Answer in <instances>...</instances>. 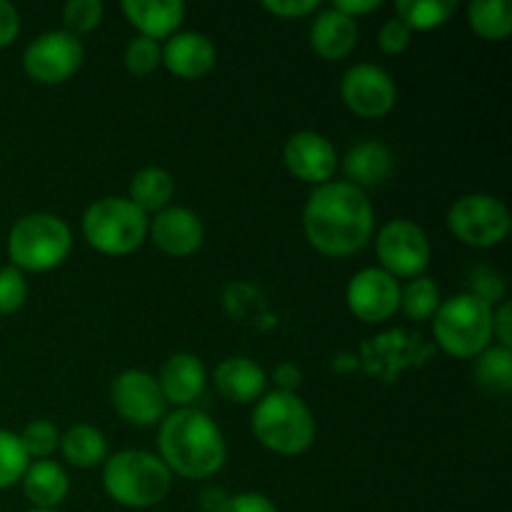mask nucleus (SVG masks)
<instances>
[{
  "instance_id": "obj_1",
  "label": "nucleus",
  "mask_w": 512,
  "mask_h": 512,
  "mask_svg": "<svg viewBox=\"0 0 512 512\" xmlns=\"http://www.w3.org/2000/svg\"><path fill=\"white\" fill-rule=\"evenodd\" d=\"M303 228L318 253L348 258L360 253L373 238V205L365 190L350 183L318 185L305 203Z\"/></svg>"
},
{
  "instance_id": "obj_2",
  "label": "nucleus",
  "mask_w": 512,
  "mask_h": 512,
  "mask_svg": "<svg viewBox=\"0 0 512 512\" xmlns=\"http://www.w3.org/2000/svg\"><path fill=\"white\" fill-rule=\"evenodd\" d=\"M160 455L170 473L180 478H213L225 465V440L218 425L198 408H178L165 415L158 435Z\"/></svg>"
},
{
  "instance_id": "obj_3",
  "label": "nucleus",
  "mask_w": 512,
  "mask_h": 512,
  "mask_svg": "<svg viewBox=\"0 0 512 512\" xmlns=\"http://www.w3.org/2000/svg\"><path fill=\"white\" fill-rule=\"evenodd\" d=\"M173 473L168 465L145 450H120L105 458L103 488L123 508H153L170 493Z\"/></svg>"
},
{
  "instance_id": "obj_4",
  "label": "nucleus",
  "mask_w": 512,
  "mask_h": 512,
  "mask_svg": "<svg viewBox=\"0 0 512 512\" xmlns=\"http://www.w3.org/2000/svg\"><path fill=\"white\" fill-rule=\"evenodd\" d=\"M253 433L273 453L300 455L313 445L315 420L298 395L275 390L255 405Z\"/></svg>"
},
{
  "instance_id": "obj_5",
  "label": "nucleus",
  "mask_w": 512,
  "mask_h": 512,
  "mask_svg": "<svg viewBox=\"0 0 512 512\" xmlns=\"http://www.w3.org/2000/svg\"><path fill=\"white\" fill-rule=\"evenodd\" d=\"M433 333L453 358H478L493 338V308L470 293L440 303L433 315Z\"/></svg>"
},
{
  "instance_id": "obj_6",
  "label": "nucleus",
  "mask_w": 512,
  "mask_h": 512,
  "mask_svg": "<svg viewBox=\"0 0 512 512\" xmlns=\"http://www.w3.org/2000/svg\"><path fill=\"white\" fill-rule=\"evenodd\" d=\"M73 248L70 228L50 213H33L20 218L8 235V255L13 268L30 273H48L68 258Z\"/></svg>"
},
{
  "instance_id": "obj_7",
  "label": "nucleus",
  "mask_w": 512,
  "mask_h": 512,
  "mask_svg": "<svg viewBox=\"0 0 512 512\" xmlns=\"http://www.w3.org/2000/svg\"><path fill=\"white\" fill-rule=\"evenodd\" d=\"M83 235L98 253L128 255L148 235V215L128 198H103L83 215Z\"/></svg>"
},
{
  "instance_id": "obj_8",
  "label": "nucleus",
  "mask_w": 512,
  "mask_h": 512,
  "mask_svg": "<svg viewBox=\"0 0 512 512\" xmlns=\"http://www.w3.org/2000/svg\"><path fill=\"white\" fill-rule=\"evenodd\" d=\"M448 225L455 238L473 248H493L503 243L510 233V213L495 195L473 193L453 203Z\"/></svg>"
},
{
  "instance_id": "obj_9",
  "label": "nucleus",
  "mask_w": 512,
  "mask_h": 512,
  "mask_svg": "<svg viewBox=\"0 0 512 512\" xmlns=\"http://www.w3.org/2000/svg\"><path fill=\"white\" fill-rule=\"evenodd\" d=\"M83 55V43L75 35H70L68 30H50V33L38 35L25 48L23 68L35 83L58 85L78 73Z\"/></svg>"
},
{
  "instance_id": "obj_10",
  "label": "nucleus",
  "mask_w": 512,
  "mask_h": 512,
  "mask_svg": "<svg viewBox=\"0 0 512 512\" xmlns=\"http://www.w3.org/2000/svg\"><path fill=\"white\" fill-rule=\"evenodd\" d=\"M380 265L393 278H418L430 265L428 235L410 220H393L375 240Z\"/></svg>"
},
{
  "instance_id": "obj_11",
  "label": "nucleus",
  "mask_w": 512,
  "mask_h": 512,
  "mask_svg": "<svg viewBox=\"0 0 512 512\" xmlns=\"http://www.w3.org/2000/svg\"><path fill=\"white\" fill-rule=\"evenodd\" d=\"M340 95L348 110H353L360 118H383L395 108L398 88L390 73L370 63L353 65L345 70Z\"/></svg>"
},
{
  "instance_id": "obj_12",
  "label": "nucleus",
  "mask_w": 512,
  "mask_h": 512,
  "mask_svg": "<svg viewBox=\"0 0 512 512\" xmlns=\"http://www.w3.org/2000/svg\"><path fill=\"white\" fill-rule=\"evenodd\" d=\"M113 405L120 418L140 425V428L160 423L165 418V408H168L158 378L148 375L145 370H125L115 378Z\"/></svg>"
},
{
  "instance_id": "obj_13",
  "label": "nucleus",
  "mask_w": 512,
  "mask_h": 512,
  "mask_svg": "<svg viewBox=\"0 0 512 512\" xmlns=\"http://www.w3.org/2000/svg\"><path fill=\"white\" fill-rule=\"evenodd\" d=\"M345 298L355 318L363 323H385L400 310V285L383 268H365L350 280Z\"/></svg>"
},
{
  "instance_id": "obj_14",
  "label": "nucleus",
  "mask_w": 512,
  "mask_h": 512,
  "mask_svg": "<svg viewBox=\"0 0 512 512\" xmlns=\"http://www.w3.org/2000/svg\"><path fill=\"white\" fill-rule=\"evenodd\" d=\"M430 355V348L418 333L410 335L405 330H390L378 338L363 343V363L368 373L378 375L383 383H395V375L410 363H423Z\"/></svg>"
},
{
  "instance_id": "obj_15",
  "label": "nucleus",
  "mask_w": 512,
  "mask_h": 512,
  "mask_svg": "<svg viewBox=\"0 0 512 512\" xmlns=\"http://www.w3.org/2000/svg\"><path fill=\"white\" fill-rule=\"evenodd\" d=\"M283 160L285 168L295 178L310 185H325L338 168V155H335L333 143L325 135L313 133V130L295 133L285 143Z\"/></svg>"
},
{
  "instance_id": "obj_16",
  "label": "nucleus",
  "mask_w": 512,
  "mask_h": 512,
  "mask_svg": "<svg viewBox=\"0 0 512 512\" xmlns=\"http://www.w3.org/2000/svg\"><path fill=\"white\" fill-rule=\"evenodd\" d=\"M153 243L173 258H188L203 245L205 230L198 215L188 208H165L148 225Z\"/></svg>"
},
{
  "instance_id": "obj_17",
  "label": "nucleus",
  "mask_w": 512,
  "mask_h": 512,
  "mask_svg": "<svg viewBox=\"0 0 512 512\" xmlns=\"http://www.w3.org/2000/svg\"><path fill=\"white\" fill-rule=\"evenodd\" d=\"M205 365L200 358L190 353H175L160 368L158 385L163 390L165 403H173L178 408H193L195 400L205 390Z\"/></svg>"
},
{
  "instance_id": "obj_18",
  "label": "nucleus",
  "mask_w": 512,
  "mask_h": 512,
  "mask_svg": "<svg viewBox=\"0 0 512 512\" xmlns=\"http://www.w3.org/2000/svg\"><path fill=\"white\" fill-rule=\"evenodd\" d=\"M163 65L183 80H198L215 68V45L203 33H180L165 43Z\"/></svg>"
},
{
  "instance_id": "obj_19",
  "label": "nucleus",
  "mask_w": 512,
  "mask_h": 512,
  "mask_svg": "<svg viewBox=\"0 0 512 512\" xmlns=\"http://www.w3.org/2000/svg\"><path fill=\"white\" fill-rule=\"evenodd\" d=\"M265 385H268V375L250 358H225L215 368V388L230 403L248 405L260 400Z\"/></svg>"
},
{
  "instance_id": "obj_20",
  "label": "nucleus",
  "mask_w": 512,
  "mask_h": 512,
  "mask_svg": "<svg viewBox=\"0 0 512 512\" xmlns=\"http://www.w3.org/2000/svg\"><path fill=\"white\" fill-rule=\"evenodd\" d=\"M123 13L130 25L140 30L143 38L163 40L183 23L185 5L180 0H125Z\"/></svg>"
},
{
  "instance_id": "obj_21",
  "label": "nucleus",
  "mask_w": 512,
  "mask_h": 512,
  "mask_svg": "<svg viewBox=\"0 0 512 512\" xmlns=\"http://www.w3.org/2000/svg\"><path fill=\"white\" fill-rule=\"evenodd\" d=\"M310 45L325 60L348 58L358 45V20L338 13L335 8L325 10L310 28Z\"/></svg>"
},
{
  "instance_id": "obj_22",
  "label": "nucleus",
  "mask_w": 512,
  "mask_h": 512,
  "mask_svg": "<svg viewBox=\"0 0 512 512\" xmlns=\"http://www.w3.org/2000/svg\"><path fill=\"white\" fill-rule=\"evenodd\" d=\"M25 498L38 510H55L70 493V480L65 470L53 460H38L28 465L23 475Z\"/></svg>"
},
{
  "instance_id": "obj_23",
  "label": "nucleus",
  "mask_w": 512,
  "mask_h": 512,
  "mask_svg": "<svg viewBox=\"0 0 512 512\" xmlns=\"http://www.w3.org/2000/svg\"><path fill=\"white\" fill-rule=\"evenodd\" d=\"M343 168L345 175L353 180L350 185L363 190L388 180V175L393 173V155L383 143L365 140V143H358L355 148L348 150Z\"/></svg>"
},
{
  "instance_id": "obj_24",
  "label": "nucleus",
  "mask_w": 512,
  "mask_h": 512,
  "mask_svg": "<svg viewBox=\"0 0 512 512\" xmlns=\"http://www.w3.org/2000/svg\"><path fill=\"white\" fill-rule=\"evenodd\" d=\"M175 193V180L173 175L168 173L165 168H150L138 170L130 180V203L135 208L143 210L145 215L148 213H160V210L168 208V203L173 200Z\"/></svg>"
},
{
  "instance_id": "obj_25",
  "label": "nucleus",
  "mask_w": 512,
  "mask_h": 512,
  "mask_svg": "<svg viewBox=\"0 0 512 512\" xmlns=\"http://www.w3.org/2000/svg\"><path fill=\"white\" fill-rule=\"evenodd\" d=\"M60 448H63L65 460L75 468H95L108 458V443L93 425H73L60 438Z\"/></svg>"
},
{
  "instance_id": "obj_26",
  "label": "nucleus",
  "mask_w": 512,
  "mask_h": 512,
  "mask_svg": "<svg viewBox=\"0 0 512 512\" xmlns=\"http://www.w3.org/2000/svg\"><path fill=\"white\" fill-rule=\"evenodd\" d=\"M468 23L480 38L505 40L512 30V5L508 0H475L468 8Z\"/></svg>"
},
{
  "instance_id": "obj_27",
  "label": "nucleus",
  "mask_w": 512,
  "mask_h": 512,
  "mask_svg": "<svg viewBox=\"0 0 512 512\" xmlns=\"http://www.w3.org/2000/svg\"><path fill=\"white\" fill-rule=\"evenodd\" d=\"M475 380L488 393H510L512 390V350L503 345L485 348L475 358Z\"/></svg>"
},
{
  "instance_id": "obj_28",
  "label": "nucleus",
  "mask_w": 512,
  "mask_h": 512,
  "mask_svg": "<svg viewBox=\"0 0 512 512\" xmlns=\"http://www.w3.org/2000/svg\"><path fill=\"white\" fill-rule=\"evenodd\" d=\"M395 13L410 30H433L448 23L450 15L455 13V3L453 0H400L395 3Z\"/></svg>"
},
{
  "instance_id": "obj_29",
  "label": "nucleus",
  "mask_w": 512,
  "mask_h": 512,
  "mask_svg": "<svg viewBox=\"0 0 512 512\" xmlns=\"http://www.w3.org/2000/svg\"><path fill=\"white\" fill-rule=\"evenodd\" d=\"M440 308V290L430 278H413L405 288H400V310L405 318L415 323H425Z\"/></svg>"
},
{
  "instance_id": "obj_30",
  "label": "nucleus",
  "mask_w": 512,
  "mask_h": 512,
  "mask_svg": "<svg viewBox=\"0 0 512 512\" xmlns=\"http://www.w3.org/2000/svg\"><path fill=\"white\" fill-rule=\"evenodd\" d=\"M28 465L30 458L20 443V435L0 430V490L23 480Z\"/></svg>"
},
{
  "instance_id": "obj_31",
  "label": "nucleus",
  "mask_w": 512,
  "mask_h": 512,
  "mask_svg": "<svg viewBox=\"0 0 512 512\" xmlns=\"http://www.w3.org/2000/svg\"><path fill=\"white\" fill-rule=\"evenodd\" d=\"M103 20V3L100 0H70L63 5V23L70 35L90 33Z\"/></svg>"
},
{
  "instance_id": "obj_32",
  "label": "nucleus",
  "mask_w": 512,
  "mask_h": 512,
  "mask_svg": "<svg viewBox=\"0 0 512 512\" xmlns=\"http://www.w3.org/2000/svg\"><path fill=\"white\" fill-rule=\"evenodd\" d=\"M20 443H23L28 458L43 460L50 458L58 450L60 435L53 423H48V420H35V423L25 425L23 435H20Z\"/></svg>"
},
{
  "instance_id": "obj_33",
  "label": "nucleus",
  "mask_w": 512,
  "mask_h": 512,
  "mask_svg": "<svg viewBox=\"0 0 512 512\" xmlns=\"http://www.w3.org/2000/svg\"><path fill=\"white\" fill-rule=\"evenodd\" d=\"M160 63H163V48L155 40L138 35L125 48V68L133 75H150Z\"/></svg>"
},
{
  "instance_id": "obj_34",
  "label": "nucleus",
  "mask_w": 512,
  "mask_h": 512,
  "mask_svg": "<svg viewBox=\"0 0 512 512\" xmlns=\"http://www.w3.org/2000/svg\"><path fill=\"white\" fill-rule=\"evenodd\" d=\"M28 298V283L18 268H0V315L18 313Z\"/></svg>"
},
{
  "instance_id": "obj_35",
  "label": "nucleus",
  "mask_w": 512,
  "mask_h": 512,
  "mask_svg": "<svg viewBox=\"0 0 512 512\" xmlns=\"http://www.w3.org/2000/svg\"><path fill=\"white\" fill-rule=\"evenodd\" d=\"M470 295H475L478 300H483L485 305L493 308V303H500L505 298V280L498 270L488 268V265H480L470 273Z\"/></svg>"
},
{
  "instance_id": "obj_36",
  "label": "nucleus",
  "mask_w": 512,
  "mask_h": 512,
  "mask_svg": "<svg viewBox=\"0 0 512 512\" xmlns=\"http://www.w3.org/2000/svg\"><path fill=\"white\" fill-rule=\"evenodd\" d=\"M410 40H413V30H410L405 23H400L398 18L388 20V23L380 28V35H378L380 50L388 55L403 53V50L410 45Z\"/></svg>"
},
{
  "instance_id": "obj_37",
  "label": "nucleus",
  "mask_w": 512,
  "mask_h": 512,
  "mask_svg": "<svg viewBox=\"0 0 512 512\" xmlns=\"http://www.w3.org/2000/svg\"><path fill=\"white\" fill-rule=\"evenodd\" d=\"M318 0H265L263 8L278 18H303L318 10Z\"/></svg>"
},
{
  "instance_id": "obj_38",
  "label": "nucleus",
  "mask_w": 512,
  "mask_h": 512,
  "mask_svg": "<svg viewBox=\"0 0 512 512\" xmlns=\"http://www.w3.org/2000/svg\"><path fill=\"white\" fill-rule=\"evenodd\" d=\"M220 512H278V508L260 493H240L230 498Z\"/></svg>"
},
{
  "instance_id": "obj_39",
  "label": "nucleus",
  "mask_w": 512,
  "mask_h": 512,
  "mask_svg": "<svg viewBox=\"0 0 512 512\" xmlns=\"http://www.w3.org/2000/svg\"><path fill=\"white\" fill-rule=\"evenodd\" d=\"M18 30H20L18 10H15L10 3H5V0H0V48L13 43V40L18 38Z\"/></svg>"
},
{
  "instance_id": "obj_40",
  "label": "nucleus",
  "mask_w": 512,
  "mask_h": 512,
  "mask_svg": "<svg viewBox=\"0 0 512 512\" xmlns=\"http://www.w3.org/2000/svg\"><path fill=\"white\" fill-rule=\"evenodd\" d=\"M493 335H498L503 348L512 345V305L508 300L493 313Z\"/></svg>"
},
{
  "instance_id": "obj_41",
  "label": "nucleus",
  "mask_w": 512,
  "mask_h": 512,
  "mask_svg": "<svg viewBox=\"0 0 512 512\" xmlns=\"http://www.w3.org/2000/svg\"><path fill=\"white\" fill-rule=\"evenodd\" d=\"M273 378L283 393H293V390L303 383V370L295 363H280L278 368H275Z\"/></svg>"
},
{
  "instance_id": "obj_42",
  "label": "nucleus",
  "mask_w": 512,
  "mask_h": 512,
  "mask_svg": "<svg viewBox=\"0 0 512 512\" xmlns=\"http://www.w3.org/2000/svg\"><path fill=\"white\" fill-rule=\"evenodd\" d=\"M380 0H338V3L333 5L338 13L348 15V18H358V15H365V13H373V10L380 8Z\"/></svg>"
},
{
  "instance_id": "obj_43",
  "label": "nucleus",
  "mask_w": 512,
  "mask_h": 512,
  "mask_svg": "<svg viewBox=\"0 0 512 512\" xmlns=\"http://www.w3.org/2000/svg\"><path fill=\"white\" fill-rule=\"evenodd\" d=\"M230 500V495L223 488H208L203 490V508L205 512H220L225 508V503Z\"/></svg>"
},
{
  "instance_id": "obj_44",
  "label": "nucleus",
  "mask_w": 512,
  "mask_h": 512,
  "mask_svg": "<svg viewBox=\"0 0 512 512\" xmlns=\"http://www.w3.org/2000/svg\"><path fill=\"white\" fill-rule=\"evenodd\" d=\"M30 512H55V510H30Z\"/></svg>"
}]
</instances>
